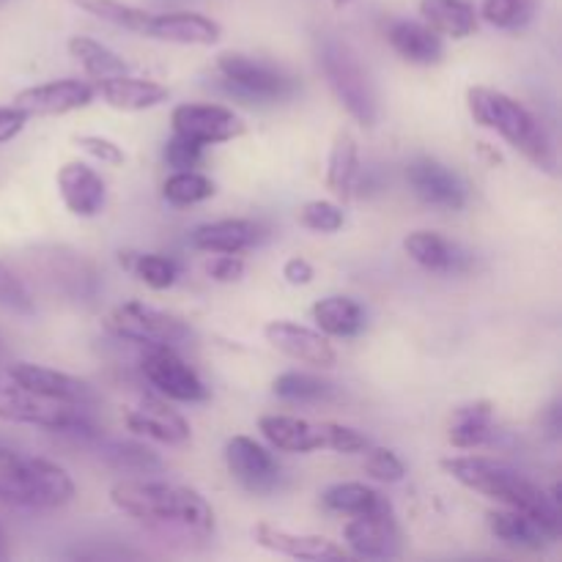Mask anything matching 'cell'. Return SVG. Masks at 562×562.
I'll return each instance as SVG.
<instances>
[{
  "label": "cell",
  "instance_id": "9",
  "mask_svg": "<svg viewBox=\"0 0 562 562\" xmlns=\"http://www.w3.org/2000/svg\"><path fill=\"white\" fill-rule=\"evenodd\" d=\"M217 71L223 77L220 82L225 91L241 99H252V102H280L296 91V80L285 75L280 66L250 58L245 53L220 55Z\"/></svg>",
  "mask_w": 562,
  "mask_h": 562
},
{
  "label": "cell",
  "instance_id": "22",
  "mask_svg": "<svg viewBox=\"0 0 562 562\" xmlns=\"http://www.w3.org/2000/svg\"><path fill=\"white\" fill-rule=\"evenodd\" d=\"M93 91L115 110H148L157 108L168 99V88L162 82L154 80H143V77H132V75H113V77H99Z\"/></svg>",
  "mask_w": 562,
  "mask_h": 562
},
{
  "label": "cell",
  "instance_id": "20",
  "mask_svg": "<svg viewBox=\"0 0 562 562\" xmlns=\"http://www.w3.org/2000/svg\"><path fill=\"white\" fill-rule=\"evenodd\" d=\"M143 36L157 38L168 44H198V47H212L223 36V27L198 11H168V14H151L146 22Z\"/></svg>",
  "mask_w": 562,
  "mask_h": 562
},
{
  "label": "cell",
  "instance_id": "3",
  "mask_svg": "<svg viewBox=\"0 0 562 562\" xmlns=\"http://www.w3.org/2000/svg\"><path fill=\"white\" fill-rule=\"evenodd\" d=\"M110 499L115 508L135 519L179 525L198 538H209L214 532L212 508L195 488L162 481H121L110 488Z\"/></svg>",
  "mask_w": 562,
  "mask_h": 562
},
{
  "label": "cell",
  "instance_id": "14",
  "mask_svg": "<svg viewBox=\"0 0 562 562\" xmlns=\"http://www.w3.org/2000/svg\"><path fill=\"white\" fill-rule=\"evenodd\" d=\"M225 464L231 477L252 494H267L280 483L278 459L250 437H234L225 445Z\"/></svg>",
  "mask_w": 562,
  "mask_h": 562
},
{
  "label": "cell",
  "instance_id": "33",
  "mask_svg": "<svg viewBox=\"0 0 562 562\" xmlns=\"http://www.w3.org/2000/svg\"><path fill=\"white\" fill-rule=\"evenodd\" d=\"M99 456L104 464L121 472H146L148 475V472L162 470V459L135 439H104L99 442Z\"/></svg>",
  "mask_w": 562,
  "mask_h": 562
},
{
  "label": "cell",
  "instance_id": "40",
  "mask_svg": "<svg viewBox=\"0 0 562 562\" xmlns=\"http://www.w3.org/2000/svg\"><path fill=\"white\" fill-rule=\"evenodd\" d=\"M0 307L11 313H20V316H31L33 313L31 291L25 289L20 274L5 267L3 261H0Z\"/></svg>",
  "mask_w": 562,
  "mask_h": 562
},
{
  "label": "cell",
  "instance_id": "21",
  "mask_svg": "<svg viewBox=\"0 0 562 562\" xmlns=\"http://www.w3.org/2000/svg\"><path fill=\"white\" fill-rule=\"evenodd\" d=\"M58 192L64 206L75 217H97L104 209V181L102 176L86 162H66L58 170Z\"/></svg>",
  "mask_w": 562,
  "mask_h": 562
},
{
  "label": "cell",
  "instance_id": "15",
  "mask_svg": "<svg viewBox=\"0 0 562 562\" xmlns=\"http://www.w3.org/2000/svg\"><path fill=\"white\" fill-rule=\"evenodd\" d=\"M406 181H409L412 192L428 206L450 209V212L467 206V184L448 165L437 162V159H415L406 168Z\"/></svg>",
  "mask_w": 562,
  "mask_h": 562
},
{
  "label": "cell",
  "instance_id": "10",
  "mask_svg": "<svg viewBox=\"0 0 562 562\" xmlns=\"http://www.w3.org/2000/svg\"><path fill=\"white\" fill-rule=\"evenodd\" d=\"M108 329L121 340H132L137 346H170L176 349L179 344L190 340V327L179 316L148 307L143 302H124L113 307L108 316Z\"/></svg>",
  "mask_w": 562,
  "mask_h": 562
},
{
  "label": "cell",
  "instance_id": "4",
  "mask_svg": "<svg viewBox=\"0 0 562 562\" xmlns=\"http://www.w3.org/2000/svg\"><path fill=\"white\" fill-rule=\"evenodd\" d=\"M0 420L20 423V426H38L44 431L64 434V437L75 439L99 437L86 406L64 404V401H53L33 393L31 387L16 382L5 366H0Z\"/></svg>",
  "mask_w": 562,
  "mask_h": 562
},
{
  "label": "cell",
  "instance_id": "16",
  "mask_svg": "<svg viewBox=\"0 0 562 562\" xmlns=\"http://www.w3.org/2000/svg\"><path fill=\"white\" fill-rule=\"evenodd\" d=\"M5 368H9V373L16 379V382L31 387L33 393L44 395V398L86 406V409H91V406L97 404V393H93L91 384L82 382V379L69 376V373L64 371L33 366V362H5Z\"/></svg>",
  "mask_w": 562,
  "mask_h": 562
},
{
  "label": "cell",
  "instance_id": "29",
  "mask_svg": "<svg viewBox=\"0 0 562 562\" xmlns=\"http://www.w3.org/2000/svg\"><path fill=\"white\" fill-rule=\"evenodd\" d=\"M313 322L318 333L333 338H355L366 327V313L349 296H327L313 305Z\"/></svg>",
  "mask_w": 562,
  "mask_h": 562
},
{
  "label": "cell",
  "instance_id": "39",
  "mask_svg": "<svg viewBox=\"0 0 562 562\" xmlns=\"http://www.w3.org/2000/svg\"><path fill=\"white\" fill-rule=\"evenodd\" d=\"M126 263L143 283L157 291L170 289L176 283V274H179V267L170 258L157 256V252H140V256L126 258Z\"/></svg>",
  "mask_w": 562,
  "mask_h": 562
},
{
  "label": "cell",
  "instance_id": "11",
  "mask_svg": "<svg viewBox=\"0 0 562 562\" xmlns=\"http://www.w3.org/2000/svg\"><path fill=\"white\" fill-rule=\"evenodd\" d=\"M176 135L198 143V146H214V143L236 140L247 132L245 119L223 104H179L170 115Z\"/></svg>",
  "mask_w": 562,
  "mask_h": 562
},
{
  "label": "cell",
  "instance_id": "44",
  "mask_svg": "<svg viewBox=\"0 0 562 562\" xmlns=\"http://www.w3.org/2000/svg\"><path fill=\"white\" fill-rule=\"evenodd\" d=\"M77 146L104 165H124V151H121V146H115L113 140H108V137H102V135L77 137Z\"/></svg>",
  "mask_w": 562,
  "mask_h": 562
},
{
  "label": "cell",
  "instance_id": "52",
  "mask_svg": "<svg viewBox=\"0 0 562 562\" xmlns=\"http://www.w3.org/2000/svg\"><path fill=\"white\" fill-rule=\"evenodd\" d=\"M0 3H3V0H0Z\"/></svg>",
  "mask_w": 562,
  "mask_h": 562
},
{
  "label": "cell",
  "instance_id": "37",
  "mask_svg": "<svg viewBox=\"0 0 562 562\" xmlns=\"http://www.w3.org/2000/svg\"><path fill=\"white\" fill-rule=\"evenodd\" d=\"M162 195L173 206H192L214 195V181L198 170H176L162 184Z\"/></svg>",
  "mask_w": 562,
  "mask_h": 562
},
{
  "label": "cell",
  "instance_id": "19",
  "mask_svg": "<svg viewBox=\"0 0 562 562\" xmlns=\"http://www.w3.org/2000/svg\"><path fill=\"white\" fill-rule=\"evenodd\" d=\"M263 335H267V340L274 346V349L283 351V355L291 357V360L305 362V366L333 368L335 360H338V355H335L327 335L302 327V324L269 322L267 327H263Z\"/></svg>",
  "mask_w": 562,
  "mask_h": 562
},
{
  "label": "cell",
  "instance_id": "50",
  "mask_svg": "<svg viewBox=\"0 0 562 562\" xmlns=\"http://www.w3.org/2000/svg\"><path fill=\"white\" fill-rule=\"evenodd\" d=\"M9 558V538H5V530L0 527V560Z\"/></svg>",
  "mask_w": 562,
  "mask_h": 562
},
{
  "label": "cell",
  "instance_id": "2",
  "mask_svg": "<svg viewBox=\"0 0 562 562\" xmlns=\"http://www.w3.org/2000/svg\"><path fill=\"white\" fill-rule=\"evenodd\" d=\"M467 108H470L475 124L497 132L503 140L510 143V148L530 159L536 168L558 173V151H554L552 137L530 108L516 102L508 93L483 86L467 91Z\"/></svg>",
  "mask_w": 562,
  "mask_h": 562
},
{
  "label": "cell",
  "instance_id": "7",
  "mask_svg": "<svg viewBox=\"0 0 562 562\" xmlns=\"http://www.w3.org/2000/svg\"><path fill=\"white\" fill-rule=\"evenodd\" d=\"M316 58L327 86L333 88L346 113L360 126L376 124V93L355 49L335 33H322L316 38Z\"/></svg>",
  "mask_w": 562,
  "mask_h": 562
},
{
  "label": "cell",
  "instance_id": "42",
  "mask_svg": "<svg viewBox=\"0 0 562 562\" xmlns=\"http://www.w3.org/2000/svg\"><path fill=\"white\" fill-rule=\"evenodd\" d=\"M368 456H366V472L373 477V481H382V483H398L404 481L406 470H404V461L387 448H371L368 445Z\"/></svg>",
  "mask_w": 562,
  "mask_h": 562
},
{
  "label": "cell",
  "instance_id": "24",
  "mask_svg": "<svg viewBox=\"0 0 562 562\" xmlns=\"http://www.w3.org/2000/svg\"><path fill=\"white\" fill-rule=\"evenodd\" d=\"M384 36H387L390 47L401 55L409 64L431 66L439 64L445 55L442 38H439L437 31H431L423 22L412 20H390L387 27H384Z\"/></svg>",
  "mask_w": 562,
  "mask_h": 562
},
{
  "label": "cell",
  "instance_id": "35",
  "mask_svg": "<svg viewBox=\"0 0 562 562\" xmlns=\"http://www.w3.org/2000/svg\"><path fill=\"white\" fill-rule=\"evenodd\" d=\"M69 3H75L77 9L88 11V14H93L97 20L110 22V25H119L124 27V31L140 33V36L143 31H146L148 16H151V11L137 9V5H130V3H121V0H69Z\"/></svg>",
  "mask_w": 562,
  "mask_h": 562
},
{
  "label": "cell",
  "instance_id": "27",
  "mask_svg": "<svg viewBox=\"0 0 562 562\" xmlns=\"http://www.w3.org/2000/svg\"><path fill=\"white\" fill-rule=\"evenodd\" d=\"M494 434V406L488 401L459 406L450 417L448 439L459 450H475L486 445Z\"/></svg>",
  "mask_w": 562,
  "mask_h": 562
},
{
  "label": "cell",
  "instance_id": "32",
  "mask_svg": "<svg viewBox=\"0 0 562 562\" xmlns=\"http://www.w3.org/2000/svg\"><path fill=\"white\" fill-rule=\"evenodd\" d=\"M322 503L324 508L335 510V514L360 516L384 508V505H390V499L366 483H335L322 494Z\"/></svg>",
  "mask_w": 562,
  "mask_h": 562
},
{
  "label": "cell",
  "instance_id": "6",
  "mask_svg": "<svg viewBox=\"0 0 562 562\" xmlns=\"http://www.w3.org/2000/svg\"><path fill=\"white\" fill-rule=\"evenodd\" d=\"M25 269L49 296L58 300L91 305L102 291V274L97 263L86 252H77L66 245L33 247L31 256H25Z\"/></svg>",
  "mask_w": 562,
  "mask_h": 562
},
{
  "label": "cell",
  "instance_id": "36",
  "mask_svg": "<svg viewBox=\"0 0 562 562\" xmlns=\"http://www.w3.org/2000/svg\"><path fill=\"white\" fill-rule=\"evenodd\" d=\"M272 393L283 401H294V404H316V401H327L333 395V384L311 376V373L289 371L274 379Z\"/></svg>",
  "mask_w": 562,
  "mask_h": 562
},
{
  "label": "cell",
  "instance_id": "12",
  "mask_svg": "<svg viewBox=\"0 0 562 562\" xmlns=\"http://www.w3.org/2000/svg\"><path fill=\"white\" fill-rule=\"evenodd\" d=\"M140 371L151 382V387H157L168 398L184 401V404L209 398V387L201 382V376L170 346H148L140 360Z\"/></svg>",
  "mask_w": 562,
  "mask_h": 562
},
{
  "label": "cell",
  "instance_id": "8",
  "mask_svg": "<svg viewBox=\"0 0 562 562\" xmlns=\"http://www.w3.org/2000/svg\"><path fill=\"white\" fill-rule=\"evenodd\" d=\"M258 428L269 445L285 453H313V450H333V453H362L368 448L366 434L338 423H311L289 415H267L258 420Z\"/></svg>",
  "mask_w": 562,
  "mask_h": 562
},
{
  "label": "cell",
  "instance_id": "45",
  "mask_svg": "<svg viewBox=\"0 0 562 562\" xmlns=\"http://www.w3.org/2000/svg\"><path fill=\"white\" fill-rule=\"evenodd\" d=\"M209 278L217 280V283H234L245 272V261L239 258V252H217L212 263L206 267Z\"/></svg>",
  "mask_w": 562,
  "mask_h": 562
},
{
  "label": "cell",
  "instance_id": "23",
  "mask_svg": "<svg viewBox=\"0 0 562 562\" xmlns=\"http://www.w3.org/2000/svg\"><path fill=\"white\" fill-rule=\"evenodd\" d=\"M126 426H130V431L157 439L162 445L190 442V423L157 398H146L137 409H132L126 415Z\"/></svg>",
  "mask_w": 562,
  "mask_h": 562
},
{
  "label": "cell",
  "instance_id": "41",
  "mask_svg": "<svg viewBox=\"0 0 562 562\" xmlns=\"http://www.w3.org/2000/svg\"><path fill=\"white\" fill-rule=\"evenodd\" d=\"M344 209L329 201H311L300 209V223L318 234H335L344 228Z\"/></svg>",
  "mask_w": 562,
  "mask_h": 562
},
{
  "label": "cell",
  "instance_id": "46",
  "mask_svg": "<svg viewBox=\"0 0 562 562\" xmlns=\"http://www.w3.org/2000/svg\"><path fill=\"white\" fill-rule=\"evenodd\" d=\"M27 119L31 115L25 110H20L16 104H9V108H0V143H9L11 137L20 135L25 130Z\"/></svg>",
  "mask_w": 562,
  "mask_h": 562
},
{
  "label": "cell",
  "instance_id": "43",
  "mask_svg": "<svg viewBox=\"0 0 562 562\" xmlns=\"http://www.w3.org/2000/svg\"><path fill=\"white\" fill-rule=\"evenodd\" d=\"M203 159V146L187 140V137L173 135L165 146V162L176 170H195Z\"/></svg>",
  "mask_w": 562,
  "mask_h": 562
},
{
  "label": "cell",
  "instance_id": "25",
  "mask_svg": "<svg viewBox=\"0 0 562 562\" xmlns=\"http://www.w3.org/2000/svg\"><path fill=\"white\" fill-rule=\"evenodd\" d=\"M404 250L417 267L428 269V272L450 274L470 267V252H464L459 245L434 234V231H415V234H409L404 239Z\"/></svg>",
  "mask_w": 562,
  "mask_h": 562
},
{
  "label": "cell",
  "instance_id": "49",
  "mask_svg": "<svg viewBox=\"0 0 562 562\" xmlns=\"http://www.w3.org/2000/svg\"><path fill=\"white\" fill-rule=\"evenodd\" d=\"M5 362H9V340L0 333V366H5Z\"/></svg>",
  "mask_w": 562,
  "mask_h": 562
},
{
  "label": "cell",
  "instance_id": "18",
  "mask_svg": "<svg viewBox=\"0 0 562 562\" xmlns=\"http://www.w3.org/2000/svg\"><path fill=\"white\" fill-rule=\"evenodd\" d=\"M252 538H256L258 547L283 554V558L307 562H329L349 558V552H346L344 547H338L335 541H329V538L302 536V532L283 530V527H274L269 525V521H258V525L252 527Z\"/></svg>",
  "mask_w": 562,
  "mask_h": 562
},
{
  "label": "cell",
  "instance_id": "28",
  "mask_svg": "<svg viewBox=\"0 0 562 562\" xmlns=\"http://www.w3.org/2000/svg\"><path fill=\"white\" fill-rule=\"evenodd\" d=\"M420 14L442 36L467 38L477 31V14L467 0H420Z\"/></svg>",
  "mask_w": 562,
  "mask_h": 562
},
{
  "label": "cell",
  "instance_id": "47",
  "mask_svg": "<svg viewBox=\"0 0 562 562\" xmlns=\"http://www.w3.org/2000/svg\"><path fill=\"white\" fill-rule=\"evenodd\" d=\"M283 278L289 280L291 285H307L313 280V267L311 261H305V258H291V261H285L283 267Z\"/></svg>",
  "mask_w": 562,
  "mask_h": 562
},
{
  "label": "cell",
  "instance_id": "26",
  "mask_svg": "<svg viewBox=\"0 0 562 562\" xmlns=\"http://www.w3.org/2000/svg\"><path fill=\"white\" fill-rule=\"evenodd\" d=\"M258 228L250 220H217L192 231V245L203 252H245L258 241Z\"/></svg>",
  "mask_w": 562,
  "mask_h": 562
},
{
  "label": "cell",
  "instance_id": "17",
  "mask_svg": "<svg viewBox=\"0 0 562 562\" xmlns=\"http://www.w3.org/2000/svg\"><path fill=\"white\" fill-rule=\"evenodd\" d=\"M97 91L86 80H53L25 88L14 97V104L27 115H64L71 110L88 108Z\"/></svg>",
  "mask_w": 562,
  "mask_h": 562
},
{
  "label": "cell",
  "instance_id": "5",
  "mask_svg": "<svg viewBox=\"0 0 562 562\" xmlns=\"http://www.w3.org/2000/svg\"><path fill=\"white\" fill-rule=\"evenodd\" d=\"M71 497H75V483L64 467L0 448V503L25 505V508H60Z\"/></svg>",
  "mask_w": 562,
  "mask_h": 562
},
{
  "label": "cell",
  "instance_id": "30",
  "mask_svg": "<svg viewBox=\"0 0 562 562\" xmlns=\"http://www.w3.org/2000/svg\"><path fill=\"white\" fill-rule=\"evenodd\" d=\"M488 527L503 543L516 549H530V552H538L552 541L549 532L521 510H494V514H488Z\"/></svg>",
  "mask_w": 562,
  "mask_h": 562
},
{
  "label": "cell",
  "instance_id": "31",
  "mask_svg": "<svg viewBox=\"0 0 562 562\" xmlns=\"http://www.w3.org/2000/svg\"><path fill=\"white\" fill-rule=\"evenodd\" d=\"M360 176V148L349 132H338L327 162V190L338 198H349Z\"/></svg>",
  "mask_w": 562,
  "mask_h": 562
},
{
  "label": "cell",
  "instance_id": "1",
  "mask_svg": "<svg viewBox=\"0 0 562 562\" xmlns=\"http://www.w3.org/2000/svg\"><path fill=\"white\" fill-rule=\"evenodd\" d=\"M442 470L448 472L453 481H459L461 486L472 488V492L483 494V497L488 499H497L505 508L527 514L532 521H538V525L549 532L552 541L560 538V488L547 494L541 486L527 481L521 472H516L514 467L503 464V461L483 459V456H456V459H445Z\"/></svg>",
  "mask_w": 562,
  "mask_h": 562
},
{
  "label": "cell",
  "instance_id": "48",
  "mask_svg": "<svg viewBox=\"0 0 562 562\" xmlns=\"http://www.w3.org/2000/svg\"><path fill=\"white\" fill-rule=\"evenodd\" d=\"M549 428H552V437H560V404L549 409Z\"/></svg>",
  "mask_w": 562,
  "mask_h": 562
},
{
  "label": "cell",
  "instance_id": "51",
  "mask_svg": "<svg viewBox=\"0 0 562 562\" xmlns=\"http://www.w3.org/2000/svg\"><path fill=\"white\" fill-rule=\"evenodd\" d=\"M349 3H351V0H333L335 9H344V5H349Z\"/></svg>",
  "mask_w": 562,
  "mask_h": 562
},
{
  "label": "cell",
  "instance_id": "38",
  "mask_svg": "<svg viewBox=\"0 0 562 562\" xmlns=\"http://www.w3.org/2000/svg\"><path fill=\"white\" fill-rule=\"evenodd\" d=\"M536 0H483V20L503 31H519L532 20Z\"/></svg>",
  "mask_w": 562,
  "mask_h": 562
},
{
  "label": "cell",
  "instance_id": "13",
  "mask_svg": "<svg viewBox=\"0 0 562 562\" xmlns=\"http://www.w3.org/2000/svg\"><path fill=\"white\" fill-rule=\"evenodd\" d=\"M346 543L355 554L368 560H390L401 554V530L393 516V505L360 514L346 525Z\"/></svg>",
  "mask_w": 562,
  "mask_h": 562
},
{
  "label": "cell",
  "instance_id": "34",
  "mask_svg": "<svg viewBox=\"0 0 562 562\" xmlns=\"http://www.w3.org/2000/svg\"><path fill=\"white\" fill-rule=\"evenodd\" d=\"M69 55L88 71L91 77H113L130 71L126 60L119 53H113L110 47H104L102 42H93L88 36H71L69 38Z\"/></svg>",
  "mask_w": 562,
  "mask_h": 562
}]
</instances>
